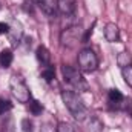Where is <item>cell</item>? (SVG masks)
Listing matches in <instances>:
<instances>
[{"mask_svg": "<svg viewBox=\"0 0 132 132\" xmlns=\"http://www.w3.org/2000/svg\"><path fill=\"white\" fill-rule=\"evenodd\" d=\"M9 89H11V94L14 95V98L17 100L19 103H29L31 100V92H29V88L25 81V78L22 75H17L14 74L9 80Z\"/></svg>", "mask_w": 132, "mask_h": 132, "instance_id": "obj_3", "label": "cell"}, {"mask_svg": "<svg viewBox=\"0 0 132 132\" xmlns=\"http://www.w3.org/2000/svg\"><path fill=\"white\" fill-rule=\"evenodd\" d=\"M11 108H12V104H11V103H9L8 100L0 98V115H3L5 112L11 111Z\"/></svg>", "mask_w": 132, "mask_h": 132, "instance_id": "obj_15", "label": "cell"}, {"mask_svg": "<svg viewBox=\"0 0 132 132\" xmlns=\"http://www.w3.org/2000/svg\"><path fill=\"white\" fill-rule=\"evenodd\" d=\"M40 132H57V128H54L51 123H45V125H42Z\"/></svg>", "mask_w": 132, "mask_h": 132, "instance_id": "obj_18", "label": "cell"}, {"mask_svg": "<svg viewBox=\"0 0 132 132\" xmlns=\"http://www.w3.org/2000/svg\"><path fill=\"white\" fill-rule=\"evenodd\" d=\"M80 28L78 26H71V28H68L65 29L62 35H60V42H62V45L66 46V48H72V46H75L77 43H80L78 40H80Z\"/></svg>", "mask_w": 132, "mask_h": 132, "instance_id": "obj_5", "label": "cell"}, {"mask_svg": "<svg viewBox=\"0 0 132 132\" xmlns=\"http://www.w3.org/2000/svg\"><path fill=\"white\" fill-rule=\"evenodd\" d=\"M108 100H109L111 104H114V106H120V104L125 101V97H123V94H121L118 89H111L109 94H108Z\"/></svg>", "mask_w": 132, "mask_h": 132, "instance_id": "obj_9", "label": "cell"}, {"mask_svg": "<svg viewBox=\"0 0 132 132\" xmlns=\"http://www.w3.org/2000/svg\"><path fill=\"white\" fill-rule=\"evenodd\" d=\"M35 55H37V60L40 62V65L43 66H48L51 65V54H49V51H48V48L46 46H38L37 48V51H35Z\"/></svg>", "mask_w": 132, "mask_h": 132, "instance_id": "obj_8", "label": "cell"}, {"mask_svg": "<svg viewBox=\"0 0 132 132\" xmlns=\"http://www.w3.org/2000/svg\"><path fill=\"white\" fill-rule=\"evenodd\" d=\"M22 128H23V132L34 131V125H32V121H29V118H23L22 120Z\"/></svg>", "mask_w": 132, "mask_h": 132, "instance_id": "obj_17", "label": "cell"}, {"mask_svg": "<svg viewBox=\"0 0 132 132\" xmlns=\"http://www.w3.org/2000/svg\"><path fill=\"white\" fill-rule=\"evenodd\" d=\"M62 74H63V80L65 83H68L71 88H74L75 91L78 92H85L88 91V83L85 80V77L81 75L80 69L74 68V66H69V65H63L62 66Z\"/></svg>", "mask_w": 132, "mask_h": 132, "instance_id": "obj_2", "label": "cell"}, {"mask_svg": "<svg viewBox=\"0 0 132 132\" xmlns=\"http://www.w3.org/2000/svg\"><path fill=\"white\" fill-rule=\"evenodd\" d=\"M57 132H75V131H74V128H72L69 123H66V121H60L59 126H57Z\"/></svg>", "mask_w": 132, "mask_h": 132, "instance_id": "obj_16", "label": "cell"}, {"mask_svg": "<svg viewBox=\"0 0 132 132\" xmlns=\"http://www.w3.org/2000/svg\"><path fill=\"white\" fill-rule=\"evenodd\" d=\"M9 29H11V26H9L8 23H0V35L9 34Z\"/></svg>", "mask_w": 132, "mask_h": 132, "instance_id": "obj_19", "label": "cell"}, {"mask_svg": "<svg viewBox=\"0 0 132 132\" xmlns=\"http://www.w3.org/2000/svg\"><path fill=\"white\" fill-rule=\"evenodd\" d=\"M12 63V52L11 49H3L0 52V65L3 68H9Z\"/></svg>", "mask_w": 132, "mask_h": 132, "instance_id": "obj_11", "label": "cell"}, {"mask_svg": "<svg viewBox=\"0 0 132 132\" xmlns=\"http://www.w3.org/2000/svg\"><path fill=\"white\" fill-rule=\"evenodd\" d=\"M57 8L63 15L69 17L75 12L77 5H75V0H57Z\"/></svg>", "mask_w": 132, "mask_h": 132, "instance_id": "obj_6", "label": "cell"}, {"mask_svg": "<svg viewBox=\"0 0 132 132\" xmlns=\"http://www.w3.org/2000/svg\"><path fill=\"white\" fill-rule=\"evenodd\" d=\"M42 78L45 80V81H52L54 78H55V69H54V66L48 65L45 66L43 69H42Z\"/></svg>", "mask_w": 132, "mask_h": 132, "instance_id": "obj_12", "label": "cell"}, {"mask_svg": "<svg viewBox=\"0 0 132 132\" xmlns=\"http://www.w3.org/2000/svg\"><path fill=\"white\" fill-rule=\"evenodd\" d=\"M104 37H106V40L111 42V43L118 42V40H120V29H118V26H117L115 23H108V25L104 26Z\"/></svg>", "mask_w": 132, "mask_h": 132, "instance_id": "obj_7", "label": "cell"}, {"mask_svg": "<svg viewBox=\"0 0 132 132\" xmlns=\"http://www.w3.org/2000/svg\"><path fill=\"white\" fill-rule=\"evenodd\" d=\"M77 62H78V69L80 71H83V72H92L98 66V57H97V54L92 49L85 48V49L80 51Z\"/></svg>", "mask_w": 132, "mask_h": 132, "instance_id": "obj_4", "label": "cell"}, {"mask_svg": "<svg viewBox=\"0 0 132 132\" xmlns=\"http://www.w3.org/2000/svg\"><path fill=\"white\" fill-rule=\"evenodd\" d=\"M62 100L68 108L69 114L77 120V121H85L89 115H88V109L85 106V103L78 97V94H75L74 91H63L62 92Z\"/></svg>", "mask_w": 132, "mask_h": 132, "instance_id": "obj_1", "label": "cell"}, {"mask_svg": "<svg viewBox=\"0 0 132 132\" xmlns=\"http://www.w3.org/2000/svg\"><path fill=\"white\" fill-rule=\"evenodd\" d=\"M121 75H123V78H125L126 85L132 88V65L121 68Z\"/></svg>", "mask_w": 132, "mask_h": 132, "instance_id": "obj_13", "label": "cell"}, {"mask_svg": "<svg viewBox=\"0 0 132 132\" xmlns=\"http://www.w3.org/2000/svg\"><path fill=\"white\" fill-rule=\"evenodd\" d=\"M31 2H34V3H38V5H43V3H45V0H31Z\"/></svg>", "mask_w": 132, "mask_h": 132, "instance_id": "obj_20", "label": "cell"}, {"mask_svg": "<svg viewBox=\"0 0 132 132\" xmlns=\"http://www.w3.org/2000/svg\"><path fill=\"white\" fill-rule=\"evenodd\" d=\"M117 63L120 68H125V66H129L132 65V55L129 51H123V52H120L118 54V57H117Z\"/></svg>", "mask_w": 132, "mask_h": 132, "instance_id": "obj_10", "label": "cell"}, {"mask_svg": "<svg viewBox=\"0 0 132 132\" xmlns=\"http://www.w3.org/2000/svg\"><path fill=\"white\" fill-rule=\"evenodd\" d=\"M29 111H31L32 115H38V114H42L43 106H42V103L37 101V100H29Z\"/></svg>", "mask_w": 132, "mask_h": 132, "instance_id": "obj_14", "label": "cell"}]
</instances>
